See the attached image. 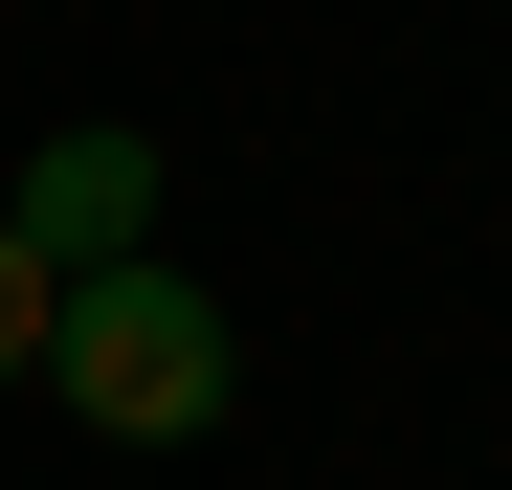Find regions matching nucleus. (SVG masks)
<instances>
[{"mask_svg": "<svg viewBox=\"0 0 512 490\" xmlns=\"http://www.w3.org/2000/svg\"><path fill=\"white\" fill-rule=\"evenodd\" d=\"M0 245H23L45 290H90V268H156V134H134V112L45 134V156H23V201H0Z\"/></svg>", "mask_w": 512, "mask_h": 490, "instance_id": "f03ea898", "label": "nucleus"}, {"mask_svg": "<svg viewBox=\"0 0 512 490\" xmlns=\"http://www.w3.org/2000/svg\"><path fill=\"white\" fill-rule=\"evenodd\" d=\"M45 312H67V290L23 268V245H0V379H45Z\"/></svg>", "mask_w": 512, "mask_h": 490, "instance_id": "7ed1b4c3", "label": "nucleus"}, {"mask_svg": "<svg viewBox=\"0 0 512 490\" xmlns=\"http://www.w3.org/2000/svg\"><path fill=\"white\" fill-rule=\"evenodd\" d=\"M45 379H67V424H112V446H201L223 379H245V335H223V290H179V268H90L45 312Z\"/></svg>", "mask_w": 512, "mask_h": 490, "instance_id": "f257e3e1", "label": "nucleus"}]
</instances>
